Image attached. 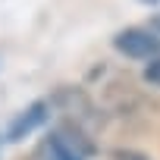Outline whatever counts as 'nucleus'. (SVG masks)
Masks as SVG:
<instances>
[{"mask_svg":"<svg viewBox=\"0 0 160 160\" xmlns=\"http://www.w3.org/2000/svg\"><path fill=\"white\" fill-rule=\"evenodd\" d=\"M141 3H148V7H157V3H160V0H141Z\"/></svg>","mask_w":160,"mask_h":160,"instance_id":"nucleus-7","label":"nucleus"},{"mask_svg":"<svg viewBox=\"0 0 160 160\" xmlns=\"http://www.w3.org/2000/svg\"><path fill=\"white\" fill-rule=\"evenodd\" d=\"M144 78H148V82H160V57L151 60V66L144 69Z\"/></svg>","mask_w":160,"mask_h":160,"instance_id":"nucleus-4","label":"nucleus"},{"mask_svg":"<svg viewBox=\"0 0 160 160\" xmlns=\"http://www.w3.org/2000/svg\"><path fill=\"white\" fill-rule=\"evenodd\" d=\"M44 151L50 160H88L94 154V144L78 132V126H63L47 135Z\"/></svg>","mask_w":160,"mask_h":160,"instance_id":"nucleus-1","label":"nucleus"},{"mask_svg":"<svg viewBox=\"0 0 160 160\" xmlns=\"http://www.w3.org/2000/svg\"><path fill=\"white\" fill-rule=\"evenodd\" d=\"M113 160H151V157H144L138 151H113Z\"/></svg>","mask_w":160,"mask_h":160,"instance_id":"nucleus-5","label":"nucleus"},{"mask_svg":"<svg viewBox=\"0 0 160 160\" xmlns=\"http://www.w3.org/2000/svg\"><path fill=\"white\" fill-rule=\"evenodd\" d=\"M47 110H50V104L47 101H35L32 107H25L13 122H10V132H7V138L10 141H22V138H28L44 119H47Z\"/></svg>","mask_w":160,"mask_h":160,"instance_id":"nucleus-3","label":"nucleus"},{"mask_svg":"<svg viewBox=\"0 0 160 160\" xmlns=\"http://www.w3.org/2000/svg\"><path fill=\"white\" fill-rule=\"evenodd\" d=\"M113 47L132 60H154L160 57V35L151 28H126L113 38Z\"/></svg>","mask_w":160,"mask_h":160,"instance_id":"nucleus-2","label":"nucleus"},{"mask_svg":"<svg viewBox=\"0 0 160 160\" xmlns=\"http://www.w3.org/2000/svg\"><path fill=\"white\" fill-rule=\"evenodd\" d=\"M151 32H154V35H157V32H160V16H157V19H154V22H151Z\"/></svg>","mask_w":160,"mask_h":160,"instance_id":"nucleus-6","label":"nucleus"}]
</instances>
